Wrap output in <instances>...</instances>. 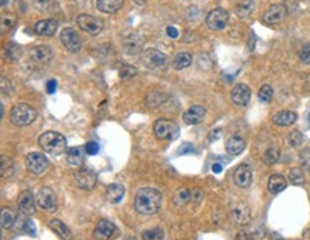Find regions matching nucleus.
Segmentation results:
<instances>
[{
	"label": "nucleus",
	"mask_w": 310,
	"mask_h": 240,
	"mask_svg": "<svg viewBox=\"0 0 310 240\" xmlns=\"http://www.w3.org/2000/svg\"><path fill=\"white\" fill-rule=\"evenodd\" d=\"M36 203L43 210H54L57 206V197L53 190H50L49 188H43L36 194Z\"/></svg>",
	"instance_id": "12"
},
{
	"label": "nucleus",
	"mask_w": 310,
	"mask_h": 240,
	"mask_svg": "<svg viewBox=\"0 0 310 240\" xmlns=\"http://www.w3.org/2000/svg\"><path fill=\"white\" fill-rule=\"evenodd\" d=\"M296 120H298V114L295 112H289V110L279 112V113L273 116V123L276 126H292Z\"/></svg>",
	"instance_id": "21"
},
{
	"label": "nucleus",
	"mask_w": 310,
	"mask_h": 240,
	"mask_svg": "<svg viewBox=\"0 0 310 240\" xmlns=\"http://www.w3.org/2000/svg\"><path fill=\"white\" fill-rule=\"evenodd\" d=\"M106 196H107V200L110 203H119L124 196V188L119 183H113L107 188Z\"/></svg>",
	"instance_id": "28"
},
{
	"label": "nucleus",
	"mask_w": 310,
	"mask_h": 240,
	"mask_svg": "<svg viewBox=\"0 0 310 240\" xmlns=\"http://www.w3.org/2000/svg\"><path fill=\"white\" fill-rule=\"evenodd\" d=\"M77 26H79L82 30L87 32L89 35L98 36L100 32L103 30L104 23H103L102 19L95 17V16H92V14H80V16L77 17Z\"/></svg>",
	"instance_id": "5"
},
{
	"label": "nucleus",
	"mask_w": 310,
	"mask_h": 240,
	"mask_svg": "<svg viewBox=\"0 0 310 240\" xmlns=\"http://www.w3.org/2000/svg\"><path fill=\"white\" fill-rule=\"evenodd\" d=\"M230 216H232V220L235 222L236 225H248L252 219V215H250V209H249L248 204L245 203H237L235 207L232 209L230 212Z\"/></svg>",
	"instance_id": "15"
},
{
	"label": "nucleus",
	"mask_w": 310,
	"mask_h": 240,
	"mask_svg": "<svg viewBox=\"0 0 310 240\" xmlns=\"http://www.w3.org/2000/svg\"><path fill=\"white\" fill-rule=\"evenodd\" d=\"M60 40H62V45L72 53L80 50L82 48V38L80 35L76 32L75 29L72 27H66L64 30H62L60 33Z\"/></svg>",
	"instance_id": "9"
},
{
	"label": "nucleus",
	"mask_w": 310,
	"mask_h": 240,
	"mask_svg": "<svg viewBox=\"0 0 310 240\" xmlns=\"http://www.w3.org/2000/svg\"><path fill=\"white\" fill-rule=\"evenodd\" d=\"M56 88H57V82H56V80H49V82L46 83V92H48L49 95H53V93L56 92Z\"/></svg>",
	"instance_id": "45"
},
{
	"label": "nucleus",
	"mask_w": 310,
	"mask_h": 240,
	"mask_svg": "<svg viewBox=\"0 0 310 240\" xmlns=\"http://www.w3.org/2000/svg\"><path fill=\"white\" fill-rule=\"evenodd\" d=\"M245 147H246V142L243 138H239V136H233L226 142V150L232 156L240 154L245 150Z\"/></svg>",
	"instance_id": "23"
},
{
	"label": "nucleus",
	"mask_w": 310,
	"mask_h": 240,
	"mask_svg": "<svg viewBox=\"0 0 310 240\" xmlns=\"http://www.w3.org/2000/svg\"><path fill=\"white\" fill-rule=\"evenodd\" d=\"M287 142H289V144L292 146V147H298L302 144V142H303V135L298 132V130H295V132H292L290 135H289V138H287Z\"/></svg>",
	"instance_id": "38"
},
{
	"label": "nucleus",
	"mask_w": 310,
	"mask_h": 240,
	"mask_svg": "<svg viewBox=\"0 0 310 240\" xmlns=\"http://www.w3.org/2000/svg\"><path fill=\"white\" fill-rule=\"evenodd\" d=\"M33 4L39 12H52L54 9V0H33Z\"/></svg>",
	"instance_id": "33"
},
{
	"label": "nucleus",
	"mask_w": 310,
	"mask_h": 240,
	"mask_svg": "<svg viewBox=\"0 0 310 240\" xmlns=\"http://www.w3.org/2000/svg\"><path fill=\"white\" fill-rule=\"evenodd\" d=\"M136 76V69L130 64H124L123 67L120 69V77L122 79H129V77Z\"/></svg>",
	"instance_id": "39"
},
{
	"label": "nucleus",
	"mask_w": 310,
	"mask_h": 240,
	"mask_svg": "<svg viewBox=\"0 0 310 240\" xmlns=\"http://www.w3.org/2000/svg\"><path fill=\"white\" fill-rule=\"evenodd\" d=\"M300 162H302L305 169L310 170V147L309 149H305L303 152L300 153Z\"/></svg>",
	"instance_id": "41"
},
{
	"label": "nucleus",
	"mask_w": 310,
	"mask_h": 240,
	"mask_svg": "<svg viewBox=\"0 0 310 240\" xmlns=\"http://www.w3.org/2000/svg\"><path fill=\"white\" fill-rule=\"evenodd\" d=\"M161 203V194L157 189L143 188L136 193L135 197V209L140 215L150 216L159 212Z\"/></svg>",
	"instance_id": "1"
},
{
	"label": "nucleus",
	"mask_w": 310,
	"mask_h": 240,
	"mask_svg": "<svg viewBox=\"0 0 310 240\" xmlns=\"http://www.w3.org/2000/svg\"><path fill=\"white\" fill-rule=\"evenodd\" d=\"M309 120H310V113H309Z\"/></svg>",
	"instance_id": "50"
},
{
	"label": "nucleus",
	"mask_w": 310,
	"mask_h": 240,
	"mask_svg": "<svg viewBox=\"0 0 310 240\" xmlns=\"http://www.w3.org/2000/svg\"><path fill=\"white\" fill-rule=\"evenodd\" d=\"M124 0H96V6L100 12L107 13H116L119 12L123 6Z\"/></svg>",
	"instance_id": "22"
},
{
	"label": "nucleus",
	"mask_w": 310,
	"mask_h": 240,
	"mask_svg": "<svg viewBox=\"0 0 310 240\" xmlns=\"http://www.w3.org/2000/svg\"><path fill=\"white\" fill-rule=\"evenodd\" d=\"M299 57H300V62L305 64H309L310 63V43H308L302 51H300V54H299Z\"/></svg>",
	"instance_id": "40"
},
{
	"label": "nucleus",
	"mask_w": 310,
	"mask_h": 240,
	"mask_svg": "<svg viewBox=\"0 0 310 240\" xmlns=\"http://www.w3.org/2000/svg\"><path fill=\"white\" fill-rule=\"evenodd\" d=\"M135 1H136L137 4H145V3H146L148 0H135Z\"/></svg>",
	"instance_id": "48"
},
{
	"label": "nucleus",
	"mask_w": 310,
	"mask_h": 240,
	"mask_svg": "<svg viewBox=\"0 0 310 240\" xmlns=\"http://www.w3.org/2000/svg\"><path fill=\"white\" fill-rule=\"evenodd\" d=\"M272 97H273L272 86H269V85L261 86L260 90H259V100L263 101V103H269V101L272 100Z\"/></svg>",
	"instance_id": "35"
},
{
	"label": "nucleus",
	"mask_w": 310,
	"mask_h": 240,
	"mask_svg": "<svg viewBox=\"0 0 310 240\" xmlns=\"http://www.w3.org/2000/svg\"><path fill=\"white\" fill-rule=\"evenodd\" d=\"M1 6H6V0H1Z\"/></svg>",
	"instance_id": "49"
},
{
	"label": "nucleus",
	"mask_w": 310,
	"mask_h": 240,
	"mask_svg": "<svg viewBox=\"0 0 310 240\" xmlns=\"http://www.w3.org/2000/svg\"><path fill=\"white\" fill-rule=\"evenodd\" d=\"M6 54H7V57H9L10 60H17V59H20V56H22V48L17 46V45H10V46L6 49Z\"/></svg>",
	"instance_id": "37"
},
{
	"label": "nucleus",
	"mask_w": 310,
	"mask_h": 240,
	"mask_svg": "<svg viewBox=\"0 0 310 240\" xmlns=\"http://www.w3.org/2000/svg\"><path fill=\"white\" fill-rule=\"evenodd\" d=\"M222 164L220 163H213V166H211V170L214 172V173H220L222 172Z\"/></svg>",
	"instance_id": "47"
},
{
	"label": "nucleus",
	"mask_w": 310,
	"mask_h": 240,
	"mask_svg": "<svg viewBox=\"0 0 310 240\" xmlns=\"http://www.w3.org/2000/svg\"><path fill=\"white\" fill-rule=\"evenodd\" d=\"M114 233V225L110 223L109 220H99L96 225L93 236L96 240H109Z\"/></svg>",
	"instance_id": "19"
},
{
	"label": "nucleus",
	"mask_w": 310,
	"mask_h": 240,
	"mask_svg": "<svg viewBox=\"0 0 310 240\" xmlns=\"http://www.w3.org/2000/svg\"><path fill=\"white\" fill-rule=\"evenodd\" d=\"M229 22V13L224 9H213L206 16V25L210 30H223Z\"/></svg>",
	"instance_id": "8"
},
{
	"label": "nucleus",
	"mask_w": 310,
	"mask_h": 240,
	"mask_svg": "<svg viewBox=\"0 0 310 240\" xmlns=\"http://www.w3.org/2000/svg\"><path fill=\"white\" fill-rule=\"evenodd\" d=\"M250 96H252L250 89L246 85H243V83L235 86L233 90H232V100L237 106H246L249 100H250Z\"/></svg>",
	"instance_id": "16"
},
{
	"label": "nucleus",
	"mask_w": 310,
	"mask_h": 240,
	"mask_svg": "<svg viewBox=\"0 0 310 240\" xmlns=\"http://www.w3.org/2000/svg\"><path fill=\"white\" fill-rule=\"evenodd\" d=\"M286 186H287V182L282 175H273V176H270L269 183H267L269 192L273 194H277V193L283 192L286 189Z\"/></svg>",
	"instance_id": "25"
},
{
	"label": "nucleus",
	"mask_w": 310,
	"mask_h": 240,
	"mask_svg": "<svg viewBox=\"0 0 310 240\" xmlns=\"http://www.w3.org/2000/svg\"><path fill=\"white\" fill-rule=\"evenodd\" d=\"M206 116V109L203 106H192L183 113V120L186 125H198Z\"/></svg>",
	"instance_id": "18"
},
{
	"label": "nucleus",
	"mask_w": 310,
	"mask_h": 240,
	"mask_svg": "<svg viewBox=\"0 0 310 240\" xmlns=\"http://www.w3.org/2000/svg\"><path fill=\"white\" fill-rule=\"evenodd\" d=\"M17 206H19L20 212L25 215H35V212H36V200L33 199V194L29 190H25L19 194Z\"/></svg>",
	"instance_id": "14"
},
{
	"label": "nucleus",
	"mask_w": 310,
	"mask_h": 240,
	"mask_svg": "<svg viewBox=\"0 0 310 240\" xmlns=\"http://www.w3.org/2000/svg\"><path fill=\"white\" fill-rule=\"evenodd\" d=\"M50 229L59 236V238H62L63 240H70L72 239V232L69 230V228L60 222L59 219H53L52 222H50Z\"/></svg>",
	"instance_id": "26"
},
{
	"label": "nucleus",
	"mask_w": 310,
	"mask_h": 240,
	"mask_svg": "<svg viewBox=\"0 0 310 240\" xmlns=\"http://www.w3.org/2000/svg\"><path fill=\"white\" fill-rule=\"evenodd\" d=\"M39 144L40 147L49 154L59 156L66 150V139L64 136L57 133V132H46L39 138Z\"/></svg>",
	"instance_id": "2"
},
{
	"label": "nucleus",
	"mask_w": 310,
	"mask_h": 240,
	"mask_svg": "<svg viewBox=\"0 0 310 240\" xmlns=\"http://www.w3.org/2000/svg\"><path fill=\"white\" fill-rule=\"evenodd\" d=\"M289 179H290V183H292V185H295V186H300V185H303V183H305V173L302 172V169L295 167V169H292V170H290V173H289Z\"/></svg>",
	"instance_id": "31"
},
{
	"label": "nucleus",
	"mask_w": 310,
	"mask_h": 240,
	"mask_svg": "<svg viewBox=\"0 0 310 240\" xmlns=\"http://www.w3.org/2000/svg\"><path fill=\"white\" fill-rule=\"evenodd\" d=\"M0 222H1V228L4 230L12 229L14 222H16V212L10 207H3L1 215H0Z\"/></svg>",
	"instance_id": "27"
},
{
	"label": "nucleus",
	"mask_w": 310,
	"mask_h": 240,
	"mask_svg": "<svg viewBox=\"0 0 310 240\" xmlns=\"http://www.w3.org/2000/svg\"><path fill=\"white\" fill-rule=\"evenodd\" d=\"M279 150L276 147H270L267 149L264 154H263V162L266 164H274L277 160H279Z\"/></svg>",
	"instance_id": "34"
},
{
	"label": "nucleus",
	"mask_w": 310,
	"mask_h": 240,
	"mask_svg": "<svg viewBox=\"0 0 310 240\" xmlns=\"http://www.w3.org/2000/svg\"><path fill=\"white\" fill-rule=\"evenodd\" d=\"M96 175L92 170H77L73 175V182L75 185L82 190H92L96 186Z\"/></svg>",
	"instance_id": "11"
},
{
	"label": "nucleus",
	"mask_w": 310,
	"mask_h": 240,
	"mask_svg": "<svg viewBox=\"0 0 310 240\" xmlns=\"http://www.w3.org/2000/svg\"><path fill=\"white\" fill-rule=\"evenodd\" d=\"M66 160L70 166H80L85 162V149L83 147H72L67 150Z\"/></svg>",
	"instance_id": "24"
},
{
	"label": "nucleus",
	"mask_w": 310,
	"mask_h": 240,
	"mask_svg": "<svg viewBox=\"0 0 310 240\" xmlns=\"http://www.w3.org/2000/svg\"><path fill=\"white\" fill-rule=\"evenodd\" d=\"M252 179H253V173L252 169L248 164H240L233 173V180H235L236 186L246 189L252 185Z\"/></svg>",
	"instance_id": "13"
},
{
	"label": "nucleus",
	"mask_w": 310,
	"mask_h": 240,
	"mask_svg": "<svg viewBox=\"0 0 310 240\" xmlns=\"http://www.w3.org/2000/svg\"><path fill=\"white\" fill-rule=\"evenodd\" d=\"M143 62L153 72H163L167 67V57L157 49H148L143 53Z\"/></svg>",
	"instance_id": "4"
},
{
	"label": "nucleus",
	"mask_w": 310,
	"mask_h": 240,
	"mask_svg": "<svg viewBox=\"0 0 310 240\" xmlns=\"http://www.w3.org/2000/svg\"><path fill=\"white\" fill-rule=\"evenodd\" d=\"M57 30V22L53 19H48V20H40L35 26V32L39 36H53Z\"/></svg>",
	"instance_id": "20"
},
{
	"label": "nucleus",
	"mask_w": 310,
	"mask_h": 240,
	"mask_svg": "<svg viewBox=\"0 0 310 240\" xmlns=\"http://www.w3.org/2000/svg\"><path fill=\"white\" fill-rule=\"evenodd\" d=\"M166 33H167V36L172 39H177L179 38V32H177V29L173 27V26H169L167 29H166Z\"/></svg>",
	"instance_id": "46"
},
{
	"label": "nucleus",
	"mask_w": 310,
	"mask_h": 240,
	"mask_svg": "<svg viewBox=\"0 0 310 240\" xmlns=\"http://www.w3.org/2000/svg\"><path fill=\"white\" fill-rule=\"evenodd\" d=\"M52 57H53V51H52L49 46H45V45L36 46V48H33L30 50V59L35 63H49L50 60H52Z\"/></svg>",
	"instance_id": "17"
},
{
	"label": "nucleus",
	"mask_w": 310,
	"mask_h": 240,
	"mask_svg": "<svg viewBox=\"0 0 310 240\" xmlns=\"http://www.w3.org/2000/svg\"><path fill=\"white\" fill-rule=\"evenodd\" d=\"M25 230L26 233H29L30 236H36V229H35V225L32 220H27L25 223Z\"/></svg>",
	"instance_id": "43"
},
{
	"label": "nucleus",
	"mask_w": 310,
	"mask_h": 240,
	"mask_svg": "<svg viewBox=\"0 0 310 240\" xmlns=\"http://www.w3.org/2000/svg\"><path fill=\"white\" fill-rule=\"evenodd\" d=\"M0 170H1V176L3 177L12 176L13 172H14V167H13V162L9 157L1 156V167H0Z\"/></svg>",
	"instance_id": "32"
},
{
	"label": "nucleus",
	"mask_w": 310,
	"mask_h": 240,
	"mask_svg": "<svg viewBox=\"0 0 310 240\" xmlns=\"http://www.w3.org/2000/svg\"><path fill=\"white\" fill-rule=\"evenodd\" d=\"M143 240H163V232L160 229H149L143 232Z\"/></svg>",
	"instance_id": "36"
},
{
	"label": "nucleus",
	"mask_w": 310,
	"mask_h": 240,
	"mask_svg": "<svg viewBox=\"0 0 310 240\" xmlns=\"http://www.w3.org/2000/svg\"><path fill=\"white\" fill-rule=\"evenodd\" d=\"M153 132H155V136L160 140H169L173 139L177 136L179 133V127L174 125L173 122L170 120H166V119H159L155 126H153Z\"/></svg>",
	"instance_id": "7"
},
{
	"label": "nucleus",
	"mask_w": 310,
	"mask_h": 240,
	"mask_svg": "<svg viewBox=\"0 0 310 240\" xmlns=\"http://www.w3.org/2000/svg\"><path fill=\"white\" fill-rule=\"evenodd\" d=\"M190 63H192V56L186 51H183V53H179L174 56L172 66L176 70H182V69H186L187 66H190Z\"/></svg>",
	"instance_id": "30"
},
{
	"label": "nucleus",
	"mask_w": 310,
	"mask_h": 240,
	"mask_svg": "<svg viewBox=\"0 0 310 240\" xmlns=\"http://www.w3.org/2000/svg\"><path fill=\"white\" fill-rule=\"evenodd\" d=\"M26 167L27 170H30L35 175H42L46 172V169L49 167V160L45 154L38 152L29 153L25 159Z\"/></svg>",
	"instance_id": "6"
},
{
	"label": "nucleus",
	"mask_w": 310,
	"mask_h": 240,
	"mask_svg": "<svg viewBox=\"0 0 310 240\" xmlns=\"http://www.w3.org/2000/svg\"><path fill=\"white\" fill-rule=\"evenodd\" d=\"M192 200V192L186 188H180L174 192L173 194V203L179 207H183L186 206L187 203Z\"/></svg>",
	"instance_id": "29"
},
{
	"label": "nucleus",
	"mask_w": 310,
	"mask_h": 240,
	"mask_svg": "<svg viewBox=\"0 0 310 240\" xmlns=\"http://www.w3.org/2000/svg\"><path fill=\"white\" fill-rule=\"evenodd\" d=\"M36 117H38L36 110L32 106L25 104V103L16 104L10 113V120L16 126H27V125L33 123L36 120Z\"/></svg>",
	"instance_id": "3"
},
{
	"label": "nucleus",
	"mask_w": 310,
	"mask_h": 240,
	"mask_svg": "<svg viewBox=\"0 0 310 240\" xmlns=\"http://www.w3.org/2000/svg\"><path fill=\"white\" fill-rule=\"evenodd\" d=\"M287 16V9L285 4H272L261 17L264 25H277L285 20Z\"/></svg>",
	"instance_id": "10"
},
{
	"label": "nucleus",
	"mask_w": 310,
	"mask_h": 240,
	"mask_svg": "<svg viewBox=\"0 0 310 240\" xmlns=\"http://www.w3.org/2000/svg\"><path fill=\"white\" fill-rule=\"evenodd\" d=\"M13 23H14V20H13L12 16H3L1 17V29L3 30H6V25H7V29H9Z\"/></svg>",
	"instance_id": "44"
},
{
	"label": "nucleus",
	"mask_w": 310,
	"mask_h": 240,
	"mask_svg": "<svg viewBox=\"0 0 310 240\" xmlns=\"http://www.w3.org/2000/svg\"><path fill=\"white\" fill-rule=\"evenodd\" d=\"M86 152L87 154H90V156H95L96 153L99 152V144L95 143V142H89L86 144Z\"/></svg>",
	"instance_id": "42"
}]
</instances>
